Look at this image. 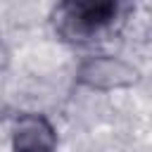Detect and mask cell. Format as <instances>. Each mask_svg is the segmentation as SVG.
Returning <instances> with one entry per match:
<instances>
[{
    "label": "cell",
    "instance_id": "cell-1",
    "mask_svg": "<svg viewBox=\"0 0 152 152\" xmlns=\"http://www.w3.org/2000/svg\"><path fill=\"white\" fill-rule=\"evenodd\" d=\"M116 17V0H62L57 28L71 40H88L102 33Z\"/></svg>",
    "mask_w": 152,
    "mask_h": 152
},
{
    "label": "cell",
    "instance_id": "cell-2",
    "mask_svg": "<svg viewBox=\"0 0 152 152\" xmlns=\"http://www.w3.org/2000/svg\"><path fill=\"white\" fill-rule=\"evenodd\" d=\"M12 152H57V133L43 114H21L12 128Z\"/></svg>",
    "mask_w": 152,
    "mask_h": 152
},
{
    "label": "cell",
    "instance_id": "cell-3",
    "mask_svg": "<svg viewBox=\"0 0 152 152\" xmlns=\"http://www.w3.org/2000/svg\"><path fill=\"white\" fill-rule=\"evenodd\" d=\"M83 81L97 88H119V86H131L135 83L138 74L135 69H131L128 64L114 59V57H102V59H93L83 66L81 71Z\"/></svg>",
    "mask_w": 152,
    "mask_h": 152
}]
</instances>
